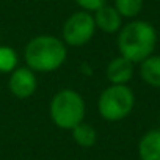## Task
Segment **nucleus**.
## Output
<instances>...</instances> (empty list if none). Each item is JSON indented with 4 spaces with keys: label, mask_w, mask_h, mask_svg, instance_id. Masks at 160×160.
Instances as JSON below:
<instances>
[{
    "label": "nucleus",
    "mask_w": 160,
    "mask_h": 160,
    "mask_svg": "<svg viewBox=\"0 0 160 160\" xmlns=\"http://www.w3.org/2000/svg\"><path fill=\"white\" fill-rule=\"evenodd\" d=\"M18 64V53L11 47L0 46V72H11Z\"/></svg>",
    "instance_id": "13"
},
{
    "label": "nucleus",
    "mask_w": 160,
    "mask_h": 160,
    "mask_svg": "<svg viewBox=\"0 0 160 160\" xmlns=\"http://www.w3.org/2000/svg\"><path fill=\"white\" fill-rule=\"evenodd\" d=\"M133 75V63L124 57L112 60L107 66V78L112 85H126Z\"/></svg>",
    "instance_id": "7"
},
{
    "label": "nucleus",
    "mask_w": 160,
    "mask_h": 160,
    "mask_svg": "<svg viewBox=\"0 0 160 160\" xmlns=\"http://www.w3.org/2000/svg\"><path fill=\"white\" fill-rule=\"evenodd\" d=\"M135 105V96L127 85H112L99 98V113L107 121H121L130 115Z\"/></svg>",
    "instance_id": "4"
},
{
    "label": "nucleus",
    "mask_w": 160,
    "mask_h": 160,
    "mask_svg": "<svg viewBox=\"0 0 160 160\" xmlns=\"http://www.w3.org/2000/svg\"><path fill=\"white\" fill-rule=\"evenodd\" d=\"M78 7H82L85 11H96L101 7L107 5V0H75Z\"/></svg>",
    "instance_id": "14"
},
{
    "label": "nucleus",
    "mask_w": 160,
    "mask_h": 160,
    "mask_svg": "<svg viewBox=\"0 0 160 160\" xmlns=\"http://www.w3.org/2000/svg\"><path fill=\"white\" fill-rule=\"evenodd\" d=\"M115 8L122 18H135L143 8V0H115Z\"/></svg>",
    "instance_id": "12"
},
{
    "label": "nucleus",
    "mask_w": 160,
    "mask_h": 160,
    "mask_svg": "<svg viewBox=\"0 0 160 160\" xmlns=\"http://www.w3.org/2000/svg\"><path fill=\"white\" fill-rule=\"evenodd\" d=\"M94 30V18L90 13H74L63 25V39L69 46H83L93 38Z\"/></svg>",
    "instance_id": "5"
},
{
    "label": "nucleus",
    "mask_w": 160,
    "mask_h": 160,
    "mask_svg": "<svg viewBox=\"0 0 160 160\" xmlns=\"http://www.w3.org/2000/svg\"><path fill=\"white\" fill-rule=\"evenodd\" d=\"M93 18H94L96 27H99L105 33H115L122 25V16L116 11L115 7L104 5L99 10H96V14Z\"/></svg>",
    "instance_id": "8"
},
{
    "label": "nucleus",
    "mask_w": 160,
    "mask_h": 160,
    "mask_svg": "<svg viewBox=\"0 0 160 160\" xmlns=\"http://www.w3.org/2000/svg\"><path fill=\"white\" fill-rule=\"evenodd\" d=\"M10 91L19 99H27L36 91V77L30 68H19L11 74Z\"/></svg>",
    "instance_id": "6"
},
{
    "label": "nucleus",
    "mask_w": 160,
    "mask_h": 160,
    "mask_svg": "<svg viewBox=\"0 0 160 160\" xmlns=\"http://www.w3.org/2000/svg\"><path fill=\"white\" fill-rule=\"evenodd\" d=\"M66 60V47L55 36H36L25 47V61L32 71L50 72Z\"/></svg>",
    "instance_id": "2"
},
{
    "label": "nucleus",
    "mask_w": 160,
    "mask_h": 160,
    "mask_svg": "<svg viewBox=\"0 0 160 160\" xmlns=\"http://www.w3.org/2000/svg\"><path fill=\"white\" fill-rule=\"evenodd\" d=\"M119 30L118 49L121 57L132 63H141L144 58L152 55L157 44V32L149 22L133 21Z\"/></svg>",
    "instance_id": "1"
},
{
    "label": "nucleus",
    "mask_w": 160,
    "mask_h": 160,
    "mask_svg": "<svg viewBox=\"0 0 160 160\" xmlns=\"http://www.w3.org/2000/svg\"><path fill=\"white\" fill-rule=\"evenodd\" d=\"M138 155L141 160H160V129L149 130L141 137Z\"/></svg>",
    "instance_id": "9"
},
{
    "label": "nucleus",
    "mask_w": 160,
    "mask_h": 160,
    "mask_svg": "<svg viewBox=\"0 0 160 160\" xmlns=\"http://www.w3.org/2000/svg\"><path fill=\"white\" fill-rule=\"evenodd\" d=\"M157 2H160V0H157Z\"/></svg>",
    "instance_id": "15"
},
{
    "label": "nucleus",
    "mask_w": 160,
    "mask_h": 160,
    "mask_svg": "<svg viewBox=\"0 0 160 160\" xmlns=\"http://www.w3.org/2000/svg\"><path fill=\"white\" fill-rule=\"evenodd\" d=\"M72 137H74L75 143L80 144L82 148H91L98 140L96 129L90 124H85L83 121L72 129Z\"/></svg>",
    "instance_id": "11"
},
{
    "label": "nucleus",
    "mask_w": 160,
    "mask_h": 160,
    "mask_svg": "<svg viewBox=\"0 0 160 160\" xmlns=\"http://www.w3.org/2000/svg\"><path fill=\"white\" fill-rule=\"evenodd\" d=\"M140 75L149 87L160 88V55H149L141 61Z\"/></svg>",
    "instance_id": "10"
},
{
    "label": "nucleus",
    "mask_w": 160,
    "mask_h": 160,
    "mask_svg": "<svg viewBox=\"0 0 160 160\" xmlns=\"http://www.w3.org/2000/svg\"><path fill=\"white\" fill-rule=\"evenodd\" d=\"M85 102L78 93L63 90L57 93L50 102V118L60 129H74L83 121Z\"/></svg>",
    "instance_id": "3"
}]
</instances>
